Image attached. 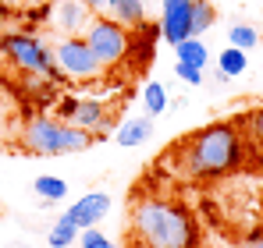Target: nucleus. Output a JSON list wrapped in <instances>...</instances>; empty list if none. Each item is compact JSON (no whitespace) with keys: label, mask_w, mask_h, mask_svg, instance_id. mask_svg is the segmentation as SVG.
I'll return each mask as SVG.
<instances>
[{"label":"nucleus","mask_w":263,"mask_h":248,"mask_svg":"<svg viewBox=\"0 0 263 248\" xmlns=\"http://www.w3.org/2000/svg\"><path fill=\"white\" fill-rule=\"evenodd\" d=\"M128 231L139 248H196V220L175 199L146 195L132 206Z\"/></svg>","instance_id":"1"},{"label":"nucleus","mask_w":263,"mask_h":248,"mask_svg":"<svg viewBox=\"0 0 263 248\" xmlns=\"http://www.w3.org/2000/svg\"><path fill=\"white\" fill-rule=\"evenodd\" d=\"M181 160L192 177H220L242 160V138L231 124H210L181 146Z\"/></svg>","instance_id":"2"},{"label":"nucleus","mask_w":263,"mask_h":248,"mask_svg":"<svg viewBox=\"0 0 263 248\" xmlns=\"http://www.w3.org/2000/svg\"><path fill=\"white\" fill-rule=\"evenodd\" d=\"M18 142L32 156H68V153H86L92 146V131L61 117H32L18 131Z\"/></svg>","instance_id":"3"},{"label":"nucleus","mask_w":263,"mask_h":248,"mask_svg":"<svg viewBox=\"0 0 263 248\" xmlns=\"http://www.w3.org/2000/svg\"><path fill=\"white\" fill-rule=\"evenodd\" d=\"M4 53L11 57V64L25 75H46V78H61L57 71V60H53V50L46 46L40 36L32 32H7L4 36Z\"/></svg>","instance_id":"4"},{"label":"nucleus","mask_w":263,"mask_h":248,"mask_svg":"<svg viewBox=\"0 0 263 248\" xmlns=\"http://www.w3.org/2000/svg\"><path fill=\"white\" fill-rule=\"evenodd\" d=\"M82 39L92 50V57L100 60V68H114L118 60H125V53L132 50L128 29L121 22H114V18H92Z\"/></svg>","instance_id":"5"},{"label":"nucleus","mask_w":263,"mask_h":248,"mask_svg":"<svg viewBox=\"0 0 263 248\" xmlns=\"http://www.w3.org/2000/svg\"><path fill=\"white\" fill-rule=\"evenodd\" d=\"M53 60H57L61 78H71V82H92V78H100V71H103L82 36H64V39H57Z\"/></svg>","instance_id":"6"},{"label":"nucleus","mask_w":263,"mask_h":248,"mask_svg":"<svg viewBox=\"0 0 263 248\" xmlns=\"http://www.w3.org/2000/svg\"><path fill=\"white\" fill-rule=\"evenodd\" d=\"M43 22L50 32H57V39H64V36H86L89 22H92V7H89L86 0H50Z\"/></svg>","instance_id":"7"},{"label":"nucleus","mask_w":263,"mask_h":248,"mask_svg":"<svg viewBox=\"0 0 263 248\" xmlns=\"http://www.w3.org/2000/svg\"><path fill=\"white\" fill-rule=\"evenodd\" d=\"M164 18H160V36L178 46L181 39L192 36V0H160Z\"/></svg>","instance_id":"8"},{"label":"nucleus","mask_w":263,"mask_h":248,"mask_svg":"<svg viewBox=\"0 0 263 248\" xmlns=\"http://www.w3.org/2000/svg\"><path fill=\"white\" fill-rule=\"evenodd\" d=\"M107 213H110V195H107V192H86L82 199H75V202L68 206V216L79 223V231L96 227Z\"/></svg>","instance_id":"9"},{"label":"nucleus","mask_w":263,"mask_h":248,"mask_svg":"<svg viewBox=\"0 0 263 248\" xmlns=\"http://www.w3.org/2000/svg\"><path fill=\"white\" fill-rule=\"evenodd\" d=\"M68 124H79V128H86V131H110V128H114V121H110L107 110H103V103H96V99H79Z\"/></svg>","instance_id":"10"},{"label":"nucleus","mask_w":263,"mask_h":248,"mask_svg":"<svg viewBox=\"0 0 263 248\" xmlns=\"http://www.w3.org/2000/svg\"><path fill=\"white\" fill-rule=\"evenodd\" d=\"M149 135H153V117L146 114V117H128V121L114 131V142H118L121 149H132V146L149 142Z\"/></svg>","instance_id":"11"},{"label":"nucleus","mask_w":263,"mask_h":248,"mask_svg":"<svg viewBox=\"0 0 263 248\" xmlns=\"http://www.w3.org/2000/svg\"><path fill=\"white\" fill-rule=\"evenodd\" d=\"M110 18L121 22L125 29H142L146 22V11H142V0H110Z\"/></svg>","instance_id":"12"},{"label":"nucleus","mask_w":263,"mask_h":248,"mask_svg":"<svg viewBox=\"0 0 263 248\" xmlns=\"http://www.w3.org/2000/svg\"><path fill=\"white\" fill-rule=\"evenodd\" d=\"M79 234H82V231H79V223H75V220H71V216L64 213V216H61V220H57V223L50 227V234H46V245H50V248L79 245Z\"/></svg>","instance_id":"13"},{"label":"nucleus","mask_w":263,"mask_h":248,"mask_svg":"<svg viewBox=\"0 0 263 248\" xmlns=\"http://www.w3.org/2000/svg\"><path fill=\"white\" fill-rule=\"evenodd\" d=\"M175 50H178V60H185V64H192V68H206V64H210V50L199 43V36L181 39Z\"/></svg>","instance_id":"14"},{"label":"nucleus","mask_w":263,"mask_h":248,"mask_svg":"<svg viewBox=\"0 0 263 248\" xmlns=\"http://www.w3.org/2000/svg\"><path fill=\"white\" fill-rule=\"evenodd\" d=\"M249 68V57H246V50H238V46H224L217 53V71H224L228 78H235V75H242Z\"/></svg>","instance_id":"15"},{"label":"nucleus","mask_w":263,"mask_h":248,"mask_svg":"<svg viewBox=\"0 0 263 248\" xmlns=\"http://www.w3.org/2000/svg\"><path fill=\"white\" fill-rule=\"evenodd\" d=\"M32 188H36V195L46 199V202H61V199H68V181H64V177H53V174H40Z\"/></svg>","instance_id":"16"},{"label":"nucleus","mask_w":263,"mask_h":248,"mask_svg":"<svg viewBox=\"0 0 263 248\" xmlns=\"http://www.w3.org/2000/svg\"><path fill=\"white\" fill-rule=\"evenodd\" d=\"M142 107H146L149 117H160L167 110V89L160 82H146L142 85Z\"/></svg>","instance_id":"17"},{"label":"nucleus","mask_w":263,"mask_h":248,"mask_svg":"<svg viewBox=\"0 0 263 248\" xmlns=\"http://www.w3.org/2000/svg\"><path fill=\"white\" fill-rule=\"evenodd\" d=\"M214 22H217L214 4H210V0H192V36H203Z\"/></svg>","instance_id":"18"},{"label":"nucleus","mask_w":263,"mask_h":248,"mask_svg":"<svg viewBox=\"0 0 263 248\" xmlns=\"http://www.w3.org/2000/svg\"><path fill=\"white\" fill-rule=\"evenodd\" d=\"M228 43H231V46H238V50H246V53H249V50H253V46H256V43H260V32H256V29H253V25H246V22H235V25H231V29H228Z\"/></svg>","instance_id":"19"},{"label":"nucleus","mask_w":263,"mask_h":248,"mask_svg":"<svg viewBox=\"0 0 263 248\" xmlns=\"http://www.w3.org/2000/svg\"><path fill=\"white\" fill-rule=\"evenodd\" d=\"M79 248H121V245H114L107 234H100L96 227H86L82 234H79Z\"/></svg>","instance_id":"20"},{"label":"nucleus","mask_w":263,"mask_h":248,"mask_svg":"<svg viewBox=\"0 0 263 248\" xmlns=\"http://www.w3.org/2000/svg\"><path fill=\"white\" fill-rule=\"evenodd\" d=\"M175 75L185 85H203V68H192V64H185V60H178V64H175Z\"/></svg>","instance_id":"21"},{"label":"nucleus","mask_w":263,"mask_h":248,"mask_svg":"<svg viewBox=\"0 0 263 248\" xmlns=\"http://www.w3.org/2000/svg\"><path fill=\"white\" fill-rule=\"evenodd\" d=\"M249 135H253L256 142H263V110H256V114L249 117Z\"/></svg>","instance_id":"22"},{"label":"nucleus","mask_w":263,"mask_h":248,"mask_svg":"<svg viewBox=\"0 0 263 248\" xmlns=\"http://www.w3.org/2000/svg\"><path fill=\"white\" fill-rule=\"evenodd\" d=\"M89 7H92V14H100V11H107L110 7V0H86Z\"/></svg>","instance_id":"23"},{"label":"nucleus","mask_w":263,"mask_h":248,"mask_svg":"<svg viewBox=\"0 0 263 248\" xmlns=\"http://www.w3.org/2000/svg\"><path fill=\"white\" fill-rule=\"evenodd\" d=\"M0 4H7V7H11V11H14V7H22V4H25V0H0Z\"/></svg>","instance_id":"24"},{"label":"nucleus","mask_w":263,"mask_h":248,"mask_svg":"<svg viewBox=\"0 0 263 248\" xmlns=\"http://www.w3.org/2000/svg\"><path fill=\"white\" fill-rule=\"evenodd\" d=\"M246 248H263V238H256V241H249Z\"/></svg>","instance_id":"25"},{"label":"nucleus","mask_w":263,"mask_h":248,"mask_svg":"<svg viewBox=\"0 0 263 248\" xmlns=\"http://www.w3.org/2000/svg\"><path fill=\"white\" fill-rule=\"evenodd\" d=\"M29 4H32V7H43V4H50V0H29Z\"/></svg>","instance_id":"26"},{"label":"nucleus","mask_w":263,"mask_h":248,"mask_svg":"<svg viewBox=\"0 0 263 248\" xmlns=\"http://www.w3.org/2000/svg\"><path fill=\"white\" fill-rule=\"evenodd\" d=\"M7 11H11V7H7V4H0V18H4V14H7Z\"/></svg>","instance_id":"27"}]
</instances>
